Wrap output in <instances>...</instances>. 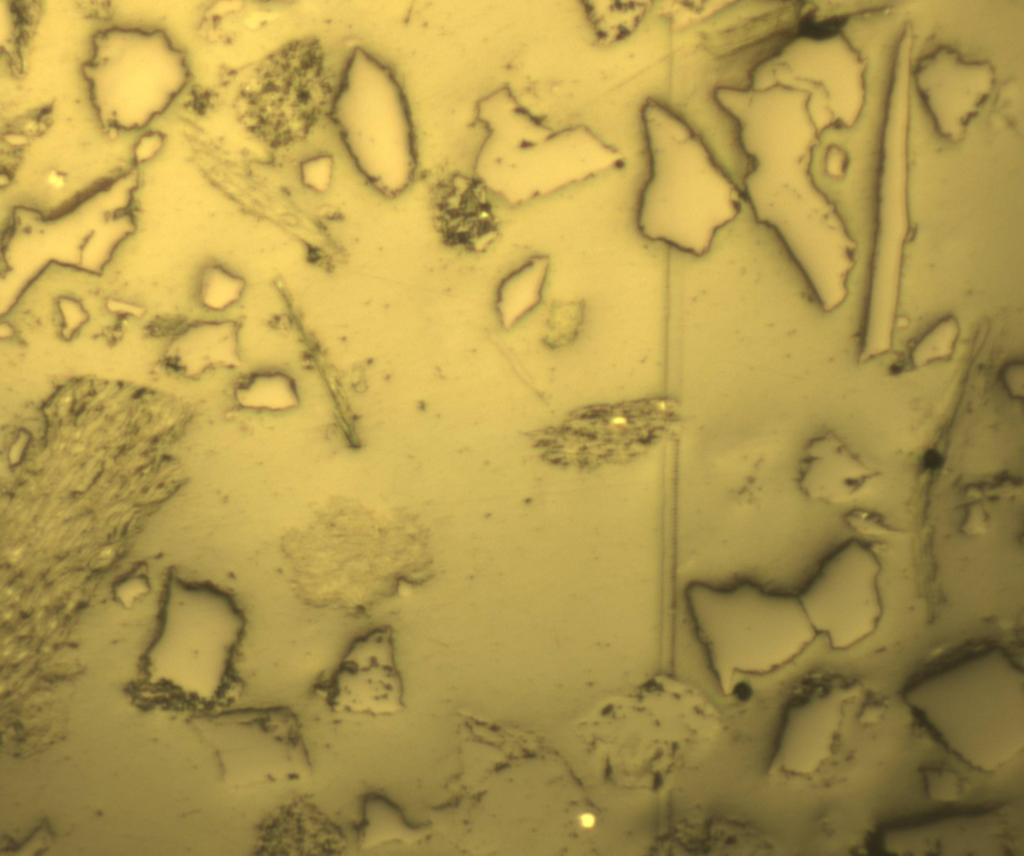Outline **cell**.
<instances>
[{
    "instance_id": "obj_1",
    "label": "cell",
    "mask_w": 1024,
    "mask_h": 856,
    "mask_svg": "<svg viewBox=\"0 0 1024 856\" xmlns=\"http://www.w3.org/2000/svg\"><path fill=\"white\" fill-rule=\"evenodd\" d=\"M908 705L969 765L994 771L1024 746V676L1004 651L981 650L911 683Z\"/></svg>"
},
{
    "instance_id": "obj_2",
    "label": "cell",
    "mask_w": 1024,
    "mask_h": 856,
    "mask_svg": "<svg viewBox=\"0 0 1024 856\" xmlns=\"http://www.w3.org/2000/svg\"><path fill=\"white\" fill-rule=\"evenodd\" d=\"M686 598L721 675L730 669H765L785 662L817 634L798 596L755 584L728 588L692 584Z\"/></svg>"
},
{
    "instance_id": "obj_3",
    "label": "cell",
    "mask_w": 1024,
    "mask_h": 856,
    "mask_svg": "<svg viewBox=\"0 0 1024 856\" xmlns=\"http://www.w3.org/2000/svg\"><path fill=\"white\" fill-rule=\"evenodd\" d=\"M648 134L651 175L641 198L640 229L650 239L700 255L738 212V187L690 130L684 145L670 148Z\"/></svg>"
},
{
    "instance_id": "obj_4",
    "label": "cell",
    "mask_w": 1024,
    "mask_h": 856,
    "mask_svg": "<svg viewBox=\"0 0 1024 856\" xmlns=\"http://www.w3.org/2000/svg\"><path fill=\"white\" fill-rule=\"evenodd\" d=\"M881 564L872 548L851 539L837 547L798 595L816 633L844 650L870 636L883 612Z\"/></svg>"
},
{
    "instance_id": "obj_5",
    "label": "cell",
    "mask_w": 1024,
    "mask_h": 856,
    "mask_svg": "<svg viewBox=\"0 0 1024 856\" xmlns=\"http://www.w3.org/2000/svg\"><path fill=\"white\" fill-rule=\"evenodd\" d=\"M388 75L376 83L356 84L347 77L337 97V117L363 172L384 190L401 189L413 167L406 110Z\"/></svg>"
},
{
    "instance_id": "obj_6",
    "label": "cell",
    "mask_w": 1024,
    "mask_h": 856,
    "mask_svg": "<svg viewBox=\"0 0 1024 856\" xmlns=\"http://www.w3.org/2000/svg\"><path fill=\"white\" fill-rule=\"evenodd\" d=\"M232 780L257 785L300 780L311 772L301 723L287 707L246 708L227 714Z\"/></svg>"
},
{
    "instance_id": "obj_7",
    "label": "cell",
    "mask_w": 1024,
    "mask_h": 856,
    "mask_svg": "<svg viewBox=\"0 0 1024 856\" xmlns=\"http://www.w3.org/2000/svg\"><path fill=\"white\" fill-rule=\"evenodd\" d=\"M315 689L333 712L379 717L399 711L402 682L392 629L381 625L356 637Z\"/></svg>"
},
{
    "instance_id": "obj_8",
    "label": "cell",
    "mask_w": 1024,
    "mask_h": 856,
    "mask_svg": "<svg viewBox=\"0 0 1024 856\" xmlns=\"http://www.w3.org/2000/svg\"><path fill=\"white\" fill-rule=\"evenodd\" d=\"M639 404L591 406L572 413L561 425L542 431L536 445L553 463L589 467L617 460L651 440L659 420L643 423Z\"/></svg>"
},
{
    "instance_id": "obj_9",
    "label": "cell",
    "mask_w": 1024,
    "mask_h": 856,
    "mask_svg": "<svg viewBox=\"0 0 1024 856\" xmlns=\"http://www.w3.org/2000/svg\"><path fill=\"white\" fill-rule=\"evenodd\" d=\"M878 473L834 431L812 438L804 448L799 486L810 499L846 504L863 495Z\"/></svg>"
},
{
    "instance_id": "obj_10",
    "label": "cell",
    "mask_w": 1024,
    "mask_h": 856,
    "mask_svg": "<svg viewBox=\"0 0 1024 856\" xmlns=\"http://www.w3.org/2000/svg\"><path fill=\"white\" fill-rule=\"evenodd\" d=\"M258 854H338L345 839L339 827L313 803L295 800L263 821Z\"/></svg>"
},
{
    "instance_id": "obj_11",
    "label": "cell",
    "mask_w": 1024,
    "mask_h": 856,
    "mask_svg": "<svg viewBox=\"0 0 1024 856\" xmlns=\"http://www.w3.org/2000/svg\"><path fill=\"white\" fill-rule=\"evenodd\" d=\"M406 828L397 807L386 796L370 792L362 797L357 844L362 850L405 837Z\"/></svg>"
},
{
    "instance_id": "obj_12",
    "label": "cell",
    "mask_w": 1024,
    "mask_h": 856,
    "mask_svg": "<svg viewBox=\"0 0 1024 856\" xmlns=\"http://www.w3.org/2000/svg\"><path fill=\"white\" fill-rule=\"evenodd\" d=\"M546 265L543 258H536L503 282L498 306L505 325L521 318L537 303L545 281Z\"/></svg>"
},
{
    "instance_id": "obj_13",
    "label": "cell",
    "mask_w": 1024,
    "mask_h": 856,
    "mask_svg": "<svg viewBox=\"0 0 1024 856\" xmlns=\"http://www.w3.org/2000/svg\"><path fill=\"white\" fill-rule=\"evenodd\" d=\"M954 320H943L930 329L910 352V363L919 368L947 359L953 354L958 337Z\"/></svg>"
},
{
    "instance_id": "obj_14",
    "label": "cell",
    "mask_w": 1024,
    "mask_h": 856,
    "mask_svg": "<svg viewBox=\"0 0 1024 856\" xmlns=\"http://www.w3.org/2000/svg\"><path fill=\"white\" fill-rule=\"evenodd\" d=\"M927 793L931 798L940 801H953L960 794V779L950 770L934 769L925 777Z\"/></svg>"
},
{
    "instance_id": "obj_15",
    "label": "cell",
    "mask_w": 1024,
    "mask_h": 856,
    "mask_svg": "<svg viewBox=\"0 0 1024 856\" xmlns=\"http://www.w3.org/2000/svg\"><path fill=\"white\" fill-rule=\"evenodd\" d=\"M209 304L224 307L236 300L243 289V283L225 272H217L209 282Z\"/></svg>"
},
{
    "instance_id": "obj_16",
    "label": "cell",
    "mask_w": 1024,
    "mask_h": 856,
    "mask_svg": "<svg viewBox=\"0 0 1024 856\" xmlns=\"http://www.w3.org/2000/svg\"><path fill=\"white\" fill-rule=\"evenodd\" d=\"M845 23L846 18L842 16L816 21L812 15L808 14L800 21L798 34L814 39L829 38L838 34Z\"/></svg>"
},
{
    "instance_id": "obj_17",
    "label": "cell",
    "mask_w": 1024,
    "mask_h": 856,
    "mask_svg": "<svg viewBox=\"0 0 1024 856\" xmlns=\"http://www.w3.org/2000/svg\"><path fill=\"white\" fill-rule=\"evenodd\" d=\"M1002 383L1010 397L1014 399L1023 398V366L1022 363H1012L1002 372Z\"/></svg>"
},
{
    "instance_id": "obj_18",
    "label": "cell",
    "mask_w": 1024,
    "mask_h": 856,
    "mask_svg": "<svg viewBox=\"0 0 1024 856\" xmlns=\"http://www.w3.org/2000/svg\"><path fill=\"white\" fill-rule=\"evenodd\" d=\"M329 172L330 167L324 161L311 163L304 171L307 182L317 188L326 184L329 178Z\"/></svg>"
},
{
    "instance_id": "obj_19",
    "label": "cell",
    "mask_w": 1024,
    "mask_h": 856,
    "mask_svg": "<svg viewBox=\"0 0 1024 856\" xmlns=\"http://www.w3.org/2000/svg\"><path fill=\"white\" fill-rule=\"evenodd\" d=\"M581 825L585 828H591L595 824V817L590 813H584L580 817Z\"/></svg>"
}]
</instances>
